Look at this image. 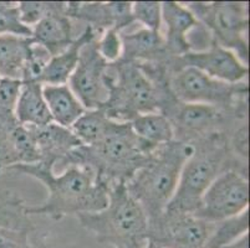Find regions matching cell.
I'll return each mask as SVG.
<instances>
[{"label": "cell", "instance_id": "cell-1", "mask_svg": "<svg viewBox=\"0 0 250 248\" xmlns=\"http://www.w3.org/2000/svg\"><path fill=\"white\" fill-rule=\"evenodd\" d=\"M8 170L29 175L42 181L47 190V199L40 206H26V213L47 216L60 221L66 216H79L104 210L108 202V186L99 183L96 176L86 167L69 165L62 172L42 164H19Z\"/></svg>", "mask_w": 250, "mask_h": 248}, {"label": "cell", "instance_id": "cell-2", "mask_svg": "<svg viewBox=\"0 0 250 248\" xmlns=\"http://www.w3.org/2000/svg\"><path fill=\"white\" fill-rule=\"evenodd\" d=\"M154 149L136 135L131 123L113 120L99 143L77 147L60 164L62 169L69 165L88 168L99 183L110 188L116 183H127L146 165Z\"/></svg>", "mask_w": 250, "mask_h": 248}, {"label": "cell", "instance_id": "cell-3", "mask_svg": "<svg viewBox=\"0 0 250 248\" xmlns=\"http://www.w3.org/2000/svg\"><path fill=\"white\" fill-rule=\"evenodd\" d=\"M194 152L182 168L177 190L165 211L195 215L207 189L228 170L248 176V163L239 160L229 145V134L215 133L194 143Z\"/></svg>", "mask_w": 250, "mask_h": 248}, {"label": "cell", "instance_id": "cell-4", "mask_svg": "<svg viewBox=\"0 0 250 248\" xmlns=\"http://www.w3.org/2000/svg\"><path fill=\"white\" fill-rule=\"evenodd\" d=\"M194 152V145L172 140L153 150L145 167L126 183L129 195L141 205L148 222L165 212L177 190L182 168Z\"/></svg>", "mask_w": 250, "mask_h": 248}, {"label": "cell", "instance_id": "cell-5", "mask_svg": "<svg viewBox=\"0 0 250 248\" xmlns=\"http://www.w3.org/2000/svg\"><path fill=\"white\" fill-rule=\"evenodd\" d=\"M76 218L102 245L145 248L148 243V218L122 181L110 186L108 202L104 210L83 213Z\"/></svg>", "mask_w": 250, "mask_h": 248}, {"label": "cell", "instance_id": "cell-6", "mask_svg": "<svg viewBox=\"0 0 250 248\" xmlns=\"http://www.w3.org/2000/svg\"><path fill=\"white\" fill-rule=\"evenodd\" d=\"M104 86L107 98L101 109L116 122H131L140 114L160 112L163 97L169 92L168 85H154L137 63L122 60L107 66Z\"/></svg>", "mask_w": 250, "mask_h": 248}, {"label": "cell", "instance_id": "cell-7", "mask_svg": "<svg viewBox=\"0 0 250 248\" xmlns=\"http://www.w3.org/2000/svg\"><path fill=\"white\" fill-rule=\"evenodd\" d=\"M160 113L172 124L174 140L194 144L215 133L231 132L243 123H248V114L223 111L208 104L184 103L172 95L163 103Z\"/></svg>", "mask_w": 250, "mask_h": 248}, {"label": "cell", "instance_id": "cell-8", "mask_svg": "<svg viewBox=\"0 0 250 248\" xmlns=\"http://www.w3.org/2000/svg\"><path fill=\"white\" fill-rule=\"evenodd\" d=\"M168 87L179 102L208 104L223 111L248 114V81L231 85L193 67H184L170 75Z\"/></svg>", "mask_w": 250, "mask_h": 248}, {"label": "cell", "instance_id": "cell-9", "mask_svg": "<svg viewBox=\"0 0 250 248\" xmlns=\"http://www.w3.org/2000/svg\"><path fill=\"white\" fill-rule=\"evenodd\" d=\"M199 22L208 31L212 42L233 51L244 63H249L248 3L213 1L186 3Z\"/></svg>", "mask_w": 250, "mask_h": 248}, {"label": "cell", "instance_id": "cell-10", "mask_svg": "<svg viewBox=\"0 0 250 248\" xmlns=\"http://www.w3.org/2000/svg\"><path fill=\"white\" fill-rule=\"evenodd\" d=\"M249 209V180L247 175L228 170L210 184L194 216L208 222H219Z\"/></svg>", "mask_w": 250, "mask_h": 248}, {"label": "cell", "instance_id": "cell-11", "mask_svg": "<svg viewBox=\"0 0 250 248\" xmlns=\"http://www.w3.org/2000/svg\"><path fill=\"white\" fill-rule=\"evenodd\" d=\"M213 226L190 213L165 211L148 222V241L162 248H206Z\"/></svg>", "mask_w": 250, "mask_h": 248}, {"label": "cell", "instance_id": "cell-12", "mask_svg": "<svg viewBox=\"0 0 250 248\" xmlns=\"http://www.w3.org/2000/svg\"><path fill=\"white\" fill-rule=\"evenodd\" d=\"M184 67H193L207 76L226 83L247 81L249 66L243 62L233 51L212 42L201 51H189L183 56L170 58L168 63L170 75Z\"/></svg>", "mask_w": 250, "mask_h": 248}, {"label": "cell", "instance_id": "cell-13", "mask_svg": "<svg viewBox=\"0 0 250 248\" xmlns=\"http://www.w3.org/2000/svg\"><path fill=\"white\" fill-rule=\"evenodd\" d=\"M96 38L83 47L77 66L67 82L86 109L101 108L107 98L104 74L108 63L97 51Z\"/></svg>", "mask_w": 250, "mask_h": 248}, {"label": "cell", "instance_id": "cell-14", "mask_svg": "<svg viewBox=\"0 0 250 248\" xmlns=\"http://www.w3.org/2000/svg\"><path fill=\"white\" fill-rule=\"evenodd\" d=\"M66 15L69 19L85 21L97 36L111 29L122 33L135 22L131 1H67Z\"/></svg>", "mask_w": 250, "mask_h": 248}, {"label": "cell", "instance_id": "cell-15", "mask_svg": "<svg viewBox=\"0 0 250 248\" xmlns=\"http://www.w3.org/2000/svg\"><path fill=\"white\" fill-rule=\"evenodd\" d=\"M166 31L162 33L165 38L166 50L170 57H179L192 51L189 44V35L201 22L194 14L184 3L177 1H163L162 3V26Z\"/></svg>", "mask_w": 250, "mask_h": 248}, {"label": "cell", "instance_id": "cell-16", "mask_svg": "<svg viewBox=\"0 0 250 248\" xmlns=\"http://www.w3.org/2000/svg\"><path fill=\"white\" fill-rule=\"evenodd\" d=\"M122 40V61L135 63H169L162 31L140 29L133 33H120Z\"/></svg>", "mask_w": 250, "mask_h": 248}, {"label": "cell", "instance_id": "cell-17", "mask_svg": "<svg viewBox=\"0 0 250 248\" xmlns=\"http://www.w3.org/2000/svg\"><path fill=\"white\" fill-rule=\"evenodd\" d=\"M35 138L40 161L44 167L55 169L56 164H60L67 154L80 147L81 144L69 128L50 123L45 127H30Z\"/></svg>", "mask_w": 250, "mask_h": 248}, {"label": "cell", "instance_id": "cell-18", "mask_svg": "<svg viewBox=\"0 0 250 248\" xmlns=\"http://www.w3.org/2000/svg\"><path fill=\"white\" fill-rule=\"evenodd\" d=\"M30 38L33 42L46 49L51 57L67 49L74 41V38L71 19L67 18L66 8L49 14L38 24L34 25L31 27Z\"/></svg>", "mask_w": 250, "mask_h": 248}, {"label": "cell", "instance_id": "cell-19", "mask_svg": "<svg viewBox=\"0 0 250 248\" xmlns=\"http://www.w3.org/2000/svg\"><path fill=\"white\" fill-rule=\"evenodd\" d=\"M20 86L18 79H0V174L11 167V134L20 124L15 115Z\"/></svg>", "mask_w": 250, "mask_h": 248}, {"label": "cell", "instance_id": "cell-20", "mask_svg": "<svg viewBox=\"0 0 250 248\" xmlns=\"http://www.w3.org/2000/svg\"><path fill=\"white\" fill-rule=\"evenodd\" d=\"M96 38L95 31L90 26H86L83 33L74 38L67 49L50 58L39 82L42 85H66L77 66L83 47Z\"/></svg>", "mask_w": 250, "mask_h": 248}, {"label": "cell", "instance_id": "cell-21", "mask_svg": "<svg viewBox=\"0 0 250 248\" xmlns=\"http://www.w3.org/2000/svg\"><path fill=\"white\" fill-rule=\"evenodd\" d=\"M42 86L36 81H21L15 115L22 126L39 128L54 123L42 95Z\"/></svg>", "mask_w": 250, "mask_h": 248}, {"label": "cell", "instance_id": "cell-22", "mask_svg": "<svg viewBox=\"0 0 250 248\" xmlns=\"http://www.w3.org/2000/svg\"><path fill=\"white\" fill-rule=\"evenodd\" d=\"M42 95L52 122L69 128L87 111L74 95L69 85H44Z\"/></svg>", "mask_w": 250, "mask_h": 248}, {"label": "cell", "instance_id": "cell-23", "mask_svg": "<svg viewBox=\"0 0 250 248\" xmlns=\"http://www.w3.org/2000/svg\"><path fill=\"white\" fill-rule=\"evenodd\" d=\"M30 45V38L0 36V78L21 81Z\"/></svg>", "mask_w": 250, "mask_h": 248}, {"label": "cell", "instance_id": "cell-24", "mask_svg": "<svg viewBox=\"0 0 250 248\" xmlns=\"http://www.w3.org/2000/svg\"><path fill=\"white\" fill-rule=\"evenodd\" d=\"M129 123L136 135L153 148L174 140L172 124L160 112L140 114Z\"/></svg>", "mask_w": 250, "mask_h": 248}, {"label": "cell", "instance_id": "cell-25", "mask_svg": "<svg viewBox=\"0 0 250 248\" xmlns=\"http://www.w3.org/2000/svg\"><path fill=\"white\" fill-rule=\"evenodd\" d=\"M112 122L101 108L87 109L70 127V131L83 145H94L107 134Z\"/></svg>", "mask_w": 250, "mask_h": 248}, {"label": "cell", "instance_id": "cell-26", "mask_svg": "<svg viewBox=\"0 0 250 248\" xmlns=\"http://www.w3.org/2000/svg\"><path fill=\"white\" fill-rule=\"evenodd\" d=\"M245 233H249V209L228 220L214 222L206 248H222Z\"/></svg>", "mask_w": 250, "mask_h": 248}, {"label": "cell", "instance_id": "cell-27", "mask_svg": "<svg viewBox=\"0 0 250 248\" xmlns=\"http://www.w3.org/2000/svg\"><path fill=\"white\" fill-rule=\"evenodd\" d=\"M11 167L19 164H36L40 161L35 138L30 127L19 124L11 134Z\"/></svg>", "mask_w": 250, "mask_h": 248}, {"label": "cell", "instance_id": "cell-28", "mask_svg": "<svg viewBox=\"0 0 250 248\" xmlns=\"http://www.w3.org/2000/svg\"><path fill=\"white\" fill-rule=\"evenodd\" d=\"M4 35L31 38V27L21 22L18 3L0 1V36Z\"/></svg>", "mask_w": 250, "mask_h": 248}, {"label": "cell", "instance_id": "cell-29", "mask_svg": "<svg viewBox=\"0 0 250 248\" xmlns=\"http://www.w3.org/2000/svg\"><path fill=\"white\" fill-rule=\"evenodd\" d=\"M18 8L22 24L33 27L49 14L63 10L66 8V1H20Z\"/></svg>", "mask_w": 250, "mask_h": 248}, {"label": "cell", "instance_id": "cell-30", "mask_svg": "<svg viewBox=\"0 0 250 248\" xmlns=\"http://www.w3.org/2000/svg\"><path fill=\"white\" fill-rule=\"evenodd\" d=\"M133 21L145 29L161 31L162 29V3L161 1H135L132 3Z\"/></svg>", "mask_w": 250, "mask_h": 248}, {"label": "cell", "instance_id": "cell-31", "mask_svg": "<svg viewBox=\"0 0 250 248\" xmlns=\"http://www.w3.org/2000/svg\"><path fill=\"white\" fill-rule=\"evenodd\" d=\"M50 58H51V55L49 54V51L40 45L33 42V40H31V45L29 47L28 56H26V61H25L21 81L39 82L42 72L49 63Z\"/></svg>", "mask_w": 250, "mask_h": 248}, {"label": "cell", "instance_id": "cell-32", "mask_svg": "<svg viewBox=\"0 0 250 248\" xmlns=\"http://www.w3.org/2000/svg\"><path fill=\"white\" fill-rule=\"evenodd\" d=\"M97 51L106 62L115 63L121 60L122 56V40L120 33L116 30H106L97 36Z\"/></svg>", "mask_w": 250, "mask_h": 248}, {"label": "cell", "instance_id": "cell-33", "mask_svg": "<svg viewBox=\"0 0 250 248\" xmlns=\"http://www.w3.org/2000/svg\"><path fill=\"white\" fill-rule=\"evenodd\" d=\"M28 232L0 229V248H33Z\"/></svg>", "mask_w": 250, "mask_h": 248}, {"label": "cell", "instance_id": "cell-34", "mask_svg": "<svg viewBox=\"0 0 250 248\" xmlns=\"http://www.w3.org/2000/svg\"><path fill=\"white\" fill-rule=\"evenodd\" d=\"M222 248H249V233H245L242 237Z\"/></svg>", "mask_w": 250, "mask_h": 248}, {"label": "cell", "instance_id": "cell-35", "mask_svg": "<svg viewBox=\"0 0 250 248\" xmlns=\"http://www.w3.org/2000/svg\"><path fill=\"white\" fill-rule=\"evenodd\" d=\"M145 248H162V247H160V246H157V245H154V243H152V242H149L148 241V243H147V246Z\"/></svg>", "mask_w": 250, "mask_h": 248}, {"label": "cell", "instance_id": "cell-36", "mask_svg": "<svg viewBox=\"0 0 250 248\" xmlns=\"http://www.w3.org/2000/svg\"><path fill=\"white\" fill-rule=\"evenodd\" d=\"M0 79H1V78H0Z\"/></svg>", "mask_w": 250, "mask_h": 248}]
</instances>
